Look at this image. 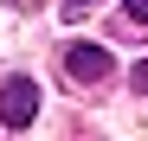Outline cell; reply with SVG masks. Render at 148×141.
Returning <instances> with one entry per match:
<instances>
[{
    "label": "cell",
    "mask_w": 148,
    "mask_h": 141,
    "mask_svg": "<svg viewBox=\"0 0 148 141\" xmlns=\"http://www.w3.org/2000/svg\"><path fill=\"white\" fill-rule=\"evenodd\" d=\"M122 19L129 26H148V0H122Z\"/></svg>",
    "instance_id": "obj_3"
},
{
    "label": "cell",
    "mask_w": 148,
    "mask_h": 141,
    "mask_svg": "<svg viewBox=\"0 0 148 141\" xmlns=\"http://www.w3.org/2000/svg\"><path fill=\"white\" fill-rule=\"evenodd\" d=\"M84 7H97V0H64V13H84Z\"/></svg>",
    "instance_id": "obj_4"
},
{
    "label": "cell",
    "mask_w": 148,
    "mask_h": 141,
    "mask_svg": "<svg viewBox=\"0 0 148 141\" xmlns=\"http://www.w3.org/2000/svg\"><path fill=\"white\" fill-rule=\"evenodd\" d=\"M135 90H148V64H135Z\"/></svg>",
    "instance_id": "obj_5"
},
{
    "label": "cell",
    "mask_w": 148,
    "mask_h": 141,
    "mask_svg": "<svg viewBox=\"0 0 148 141\" xmlns=\"http://www.w3.org/2000/svg\"><path fill=\"white\" fill-rule=\"evenodd\" d=\"M39 115V83L32 77H7V90H0V122L7 128H26Z\"/></svg>",
    "instance_id": "obj_1"
},
{
    "label": "cell",
    "mask_w": 148,
    "mask_h": 141,
    "mask_svg": "<svg viewBox=\"0 0 148 141\" xmlns=\"http://www.w3.org/2000/svg\"><path fill=\"white\" fill-rule=\"evenodd\" d=\"M64 70H71L77 83H103L116 64H110V52H103V45H71V52H64Z\"/></svg>",
    "instance_id": "obj_2"
}]
</instances>
